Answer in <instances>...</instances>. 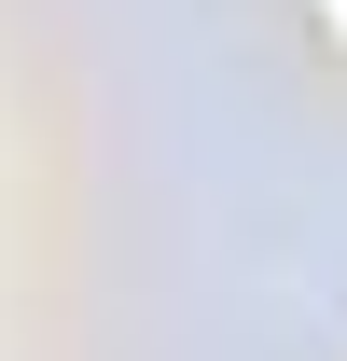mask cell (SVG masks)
Segmentation results:
<instances>
[{"mask_svg":"<svg viewBox=\"0 0 347 361\" xmlns=\"http://www.w3.org/2000/svg\"><path fill=\"white\" fill-rule=\"evenodd\" d=\"M305 14H319V42H334V70H347V0H305Z\"/></svg>","mask_w":347,"mask_h":361,"instance_id":"obj_1","label":"cell"}]
</instances>
